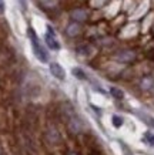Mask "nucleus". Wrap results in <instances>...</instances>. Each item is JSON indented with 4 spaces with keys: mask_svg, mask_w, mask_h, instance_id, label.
I'll list each match as a JSON object with an SVG mask.
<instances>
[{
    "mask_svg": "<svg viewBox=\"0 0 154 155\" xmlns=\"http://www.w3.org/2000/svg\"><path fill=\"white\" fill-rule=\"evenodd\" d=\"M29 37H30V40H32V46H33L34 56L37 57L42 63H46V61L49 60V54H47L46 50L40 46V43H39V40H37V36H36V33H34V30H33V28H29Z\"/></svg>",
    "mask_w": 154,
    "mask_h": 155,
    "instance_id": "nucleus-1",
    "label": "nucleus"
},
{
    "mask_svg": "<svg viewBox=\"0 0 154 155\" xmlns=\"http://www.w3.org/2000/svg\"><path fill=\"white\" fill-rule=\"evenodd\" d=\"M47 30H49V31H47V34H46L47 46H49L51 50H59V48H60V44H59V41H57L56 37H54L56 34H54V31H53V28L49 26V27H47Z\"/></svg>",
    "mask_w": 154,
    "mask_h": 155,
    "instance_id": "nucleus-2",
    "label": "nucleus"
},
{
    "mask_svg": "<svg viewBox=\"0 0 154 155\" xmlns=\"http://www.w3.org/2000/svg\"><path fill=\"white\" fill-rule=\"evenodd\" d=\"M135 58V53L130 51V50H123V51H118L116 54V60L121 61V63H130Z\"/></svg>",
    "mask_w": 154,
    "mask_h": 155,
    "instance_id": "nucleus-3",
    "label": "nucleus"
},
{
    "mask_svg": "<svg viewBox=\"0 0 154 155\" xmlns=\"http://www.w3.org/2000/svg\"><path fill=\"white\" fill-rule=\"evenodd\" d=\"M50 73L53 77H56L57 80L63 81L66 78V74H64V70H63V67L60 64H57V63H51L50 64Z\"/></svg>",
    "mask_w": 154,
    "mask_h": 155,
    "instance_id": "nucleus-4",
    "label": "nucleus"
},
{
    "mask_svg": "<svg viewBox=\"0 0 154 155\" xmlns=\"http://www.w3.org/2000/svg\"><path fill=\"white\" fill-rule=\"evenodd\" d=\"M71 17L74 20H77V21H83V20H86L87 14H86L84 10H74V12L71 13Z\"/></svg>",
    "mask_w": 154,
    "mask_h": 155,
    "instance_id": "nucleus-5",
    "label": "nucleus"
},
{
    "mask_svg": "<svg viewBox=\"0 0 154 155\" xmlns=\"http://www.w3.org/2000/svg\"><path fill=\"white\" fill-rule=\"evenodd\" d=\"M80 31V26L77 23H73L70 24L69 27H67V34L69 36H71V37H74V36H77V33Z\"/></svg>",
    "mask_w": 154,
    "mask_h": 155,
    "instance_id": "nucleus-6",
    "label": "nucleus"
},
{
    "mask_svg": "<svg viewBox=\"0 0 154 155\" xmlns=\"http://www.w3.org/2000/svg\"><path fill=\"white\" fill-rule=\"evenodd\" d=\"M110 93H111V95L114 97V98H117V100H123V98H124V93H123L120 88L111 87V88H110Z\"/></svg>",
    "mask_w": 154,
    "mask_h": 155,
    "instance_id": "nucleus-7",
    "label": "nucleus"
},
{
    "mask_svg": "<svg viewBox=\"0 0 154 155\" xmlns=\"http://www.w3.org/2000/svg\"><path fill=\"white\" fill-rule=\"evenodd\" d=\"M154 81L150 78V77H145V78H143V81H141V88L144 90H150L151 87H153Z\"/></svg>",
    "mask_w": 154,
    "mask_h": 155,
    "instance_id": "nucleus-8",
    "label": "nucleus"
},
{
    "mask_svg": "<svg viewBox=\"0 0 154 155\" xmlns=\"http://www.w3.org/2000/svg\"><path fill=\"white\" fill-rule=\"evenodd\" d=\"M73 75L74 77H77V78H80V80H86V74H84V71L81 70V68H73Z\"/></svg>",
    "mask_w": 154,
    "mask_h": 155,
    "instance_id": "nucleus-9",
    "label": "nucleus"
},
{
    "mask_svg": "<svg viewBox=\"0 0 154 155\" xmlns=\"http://www.w3.org/2000/svg\"><path fill=\"white\" fill-rule=\"evenodd\" d=\"M47 137H49V140H50L51 142H54L59 140V134H57L56 130H49V131H47Z\"/></svg>",
    "mask_w": 154,
    "mask_h": 155,
    "instance_id": "nucleus-10",
    "label": "nucleus"
},
{
    "mask_svg": "<svg viewBox=\"0 0 154 155\" xmlns=\"http://www.w3.org/2000/svg\"><path fill=\"white\" fill-rule=\"evenodd\" d=\"M77 51H79L80 54H83V56H89L90 51H91V48L84 44V46H79V47H77Z\"/></svg>",
    "mask_w": 154,
    "mask_h": 155,
    "instance_id": "nucleus-11",
    "label": "nucleus"
},
{
    "mask_svg": "<svg viewBox=\"0 0 154 155\" xmlns=\"http://www.w3.org/2000/svg\"><path fill=\"white\" fill-rule=\"evenodd\" d=\"M111 122H113V125H114V127L118 128V127H121V125H123V118L118 117V115H113Z\"/></svg>",
    "mask_w": 154,
    "mask_h": 155,
    "instance_id": "nucleus-12",
    "label": "nucleus"
},
{
    "mask_svg": "<svg viewBox=\"0 0 154 155\" xmlns=\"http://www.w3.org/2000/svg\"><path fill=\"white\" fill-rule=\"evenodd\" d=\"M144 141L147 142V144H150L151 147H154V134L145 132V135H144Z\"/></svg>",
    "mask_w": 154,
    "mask_h": 155,
    "instance_id": "nucleus-13",
    "label": "nucleus"
},
{
    "mask_svg": "<svg viewBox=\"0 0 154 155\" xmlns=\"http://www.w3.org/2000/svg\"><path fill=\"white\" fill-rule=\"evenodd\" d=\"M120 147H121V150H123V152H124V155H133V154H131V151H130V148H128L124 142L120 141Z\"/></svg>",
    "mask_w": 154,
    "mask_h": 155,
    "instance_id": "nucleus-14",
    "label": "nucleus"
},
{
    "mask_svg": "<svg viewBox=\"0 0 154 155\" xmlns=\"http://www.w3.org/2000/svg\"><path fill=\"white\" fill-rule=\"evenodd\" d=\"M5 12V3H3V0H0V14Z\"/></svg>",
    "mask_w": 154,
    "mask_h": 155,
    "instance_id": "nucleus-15",
    "label": "nucleus"
},
{
    "mask_svg": "<svg viewBox=\"0 0 154 155\" xmlns=\"http://www.w3.org/2000/svg\"><path fill=\"white\" fill-rule=\"evenodd\" d=\"M151 125H153V127H154V118H153V120H151Z\"/></svg>",
    "mask_w": 154,
    "mask_h": 155,
    "instance_id": "nucleus-16",
    "label": "nucleus"
},
{
    "mask_svg": "<svg viewBox=\"0 0 154 155\" xmlns=\"http://www.w3.org/2000/svg\"><path fill=\"white\" fill-rule=\"evenodd\" d=\"M0 155H2V151H0Z\"/></svg>",
    "mask_w": 154,
    "mask_h": 155,
    "instance_id": "nucleus-17",
    "label": "nucleus"
}]
</instances>
